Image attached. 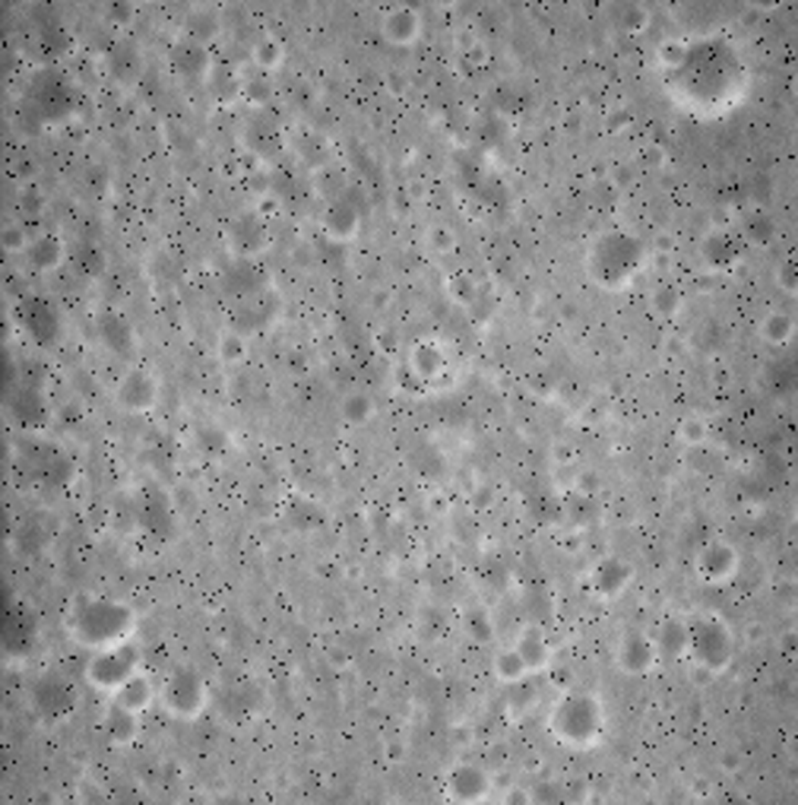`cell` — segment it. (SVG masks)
<instances>
[{
	"label": "cell",
	"instance_id": "29",
	"mask_svg": "<svg viewBox=\"0 0 798 805\" xmlns=\"http://www.w3.org/2000/svg\"><path fill=\"white\" fill-rule=\"evenodd\" d=\"M514 650L519 654V660L526 663L529 676H539L548 666L555 663V644L548 640V635L542 631L539 625H526L519 628L517 638H514Z\"/></svg>",
	"mask_w": 798,
	"mask_h": 805
},
{
	"label": "cell",
	"instance_id": "38",
	"mask_svg": "<svg viewBox=\"0 0 798 805\" xmlns=\"http://www.w3.org/2000/svg\"><path fill=\"white\" fill-rule=\"evenodd\" d=\"M757 336L770 346V349H786L792 339H796V317L789 311L770 309L760 324H757Z\"/></svg>",
	"mask_w": 798,
	"mask_h": 805
},
{
	"label": "cell",
	"instance_id": "20",
	"mask_svg": "<svg viewBox=\"0 0 798 805\" xmlns=\"http://www.w3.org/2000/svg\"><path fill=\"white\" fill-rule=\"evenodd\" d=\"M631 584H634V565L628 558H621V555H602L587 571V590L599 603L621 599Z\"/></svg>",
	"mask_w": 798,
	"mask_h": 805
},
{
	"label": "cell",
	"instance_id": "44",
	"mask_svg": "<svg viewBox=\"0 0 798 805\" xmlns=\"http://www.w3.org/2000/svg\"><path fill=\"white\" fill-rule=\"evenodd\" d=\"M219 358L225 365H241L248 358V336L235 331V327H229V331L219 336Z\"/></svg>",
	"mask_w": 798,
	"mask_h": 805
},
{
	"label": "cell",
	"instance_id": "25",
	"mask_svg": "<svg viewBox=\"0 0 798 805\" xmlns=\"http://www.w3.org/2000/svg\"><path fill=\"white\" fill-rule=\"evenodd\" d=\"M321 229H324V236L329 241L349 244L361 232V207L355 203L349 194L333 197V200L324 203V210H321Z\"/></svg>",
	"mask_w": 798,
	"mask_h": 805
},
{
	"label": "cell",
	"instance_id": "42",
	"mask_svg": "<svg viewBox=\"0 0 798 805\" xmlns=\"http://www.w3.org/2000/svg\"><path fill=\"white\" fill-rule=\"evenodd\" d=\"M339 412H343V422H346V426L361 428V426H368V422L375 419L377 406H375V400L368 397V394L355 390V394H349V397L343 400Z\"/></svg>",
	"mask_w": 798,
	"mask_h": 805
},
{
	"label": "cell",
	"instance_id": "3",
	"mask_svg": "<svg viewBox=\"0 0 798 805\" xmlns=\"http://www.w3.org/2000/svg\"><path fill=\"white\" fill-rule=\"evenodd\" d=\"M545 726H548V735L564 749L589 752V749H596L606 739L609 711H606V704H602V698L596 691L567 688L548 708Z\"/></svg>",
	"mask_w": 798,
	"mask_h": 805
},
{
	"label": "cell",
	"instance_id": "23",
	"mask_svg": "<svg viewBox=\"0 0 798 805\" xmlns=\"http://www.w3.org/2000/svg\"><path fill=\"white\" fill-rule=\"evenodd\" d=\"M168 67L178 80H188V83H207L210 80L212 67H216V58H212V48L197 45L190 39H175L168 48Z\"/></svg>",
	"mask_w": 798,
	"mask_h": 805
},
{
	"label": "cell",
	"instance_id": "16",
	"mask_svg": "<svg viewBox=\"0 0 798 805\" xmlns=\"http://www.w3.org/2000/svg\"><path fill=\"white\" fill-rule=\"evenodd\" d=\"M20 327H23L32 346L51 349L61 339L64 321H61V311H57V305L51 299H45V295H25L20 302Z\"/></svg>",
	"mask_w": 798,
	"mask_h": 805
},
{
	"label": "cell",
	"instance_id": "40",
	"mask_svg": "<svg viewBox=\"0 0 798 805\" xmlns=\"http://www.w3.org/2000/svg\"><path fill=\"white\" fill-rule=\"evenodd\" d=\"M492 676L504 688L517 686V682H523V679H529V669H526V663L519 660V654L514 650V644H511V647H501V650L494 654Z\"/></svg>",
	"mask_w": 798,
	"mask_h": 805
},
{
	"label": "cell",
	"instance_id": "53",
	"mask_svg": "<svg viewBox=\"0 0 798 805\" xmlns=\"http://www.w3.org/2000/svg\"><path fill=\"white\" fill-rule=\"evenodd\" d=\"M501 803H533V790H523V786H511L507 793H501Z\"/></svg>",
	"mask_w": 798,
	"mask_h": 805
},
{
	"label": "cell",
	"instance_id": "7",
	"mask_svg": "<svg viewBox=\"0 0 798 805\" xmlns=\"http://www.w3.org/2000/svg\"><path fill=\"white\" fill-rule=\"evenodd\" d=\"M210 704L212 688L197 666L178 663L165 672V679L159 682V708L168 717L190 723L210 711Z\"/></svg>",
	"mask_w": 798,
	"mask_h": 805
},
{
	"label": "cell",
	"instance_id": "10",
	"mask_svg": "<svg viewBox=\"0 0 798 805\" xmlns=\"http://www.w3.org/2000/svg\"><path fill=\"white\" fill-rule=\"evenodd\" d=\"M25 704H29V711L32 717L39 720V723H45V726H61V723H67L76 711V704H80V694H76V686H73L71 679H64V676H57V672H45V676H39L29 691H25Z\"/></svg>",
	"mask_w": 798,
	"mask_h": 805
},
{
	"label": "cell",
	"instance_id": "22",
	"mask_svg": "<svg viewBox=\"0 0 798 805\" xmlns=\"http://www.w3.org/2000/svg\"><path fill=\"white\" fill-rule=\"evenodd\" d=\"M137 523H140L146 536H153L159 543L175 536V523H178L175 521V508H171V501H168L162 489L146 485L137 495Z\"/></svg>",
	"mask_w": 798,
	"mask_h": 805
},
{
	"label": "cell",
	"instance_id": "37",
	"mask_svg": "<svg viewBox=\"0 0 798 805\" xmlns=\"http://www.w3.org/2000/svg\"><path fill=\"white\" fill-rule=\"evenodd\" d=\"M105 71L112 80H118V83H134L143 71V58L137 48L130 45V42H115V45L105 51Z\"/></svg>",
	"mask_w": 798,
	"mask_h": 805
},
{
	"label": "cell",
	"instance_id": "26",
	"mask_svg": "<svg viewBox=\"0 0 798 805\" xmlns=\"http://www.w3.org/2000/svg\"><path fill=\"white\" fill-rule=\"evenodd\" d=\"M95 333H98V343L118 358H134L137 356V331L134 324L127 321V314L108 309L98 314L95 321Z\"/></svg>",
	"mask_w": 798,
	"mask_h": 805
},
{
	"label": "cell",
	"instance_id": "50",
	"mask_svg": "<svg viewBox=\"0 0 798 805\" xmlns=\"http://www.w3.org/2000/svg\"><path fill=\"white\" fill-rule=\"evenodd\" d=\"M466 631H470L475 640H492L494 628L489 613H485V609H472L470 616H466Z\"/></svg>",
	"mask_w": 798,
	"mask_h": 805
},
{
	"label": "cell",
	"instance_id": "28",
	"mask_svg": "<svg viewBox=\"0 0 798 805\" xmlns=\"http://www.w3.org/2000/svg\"><path fill=\"white\" fill-rule=\"evenodd\" d=\"M23 258L32 273H54L64 266V261H71V248L57 232H35L29 238Z\"/></svg>",
	"mask_w": 798,
	"mask_h": 805
},
{
	"label": "cell",
	"instance_id": "13",
	"mask_svg": "<svg viewBox=\"0 0 798 805\" xmlns=\"http://www.w3.org/2000/svg\"><path fill=\"white\" fill-rule=\"evenodd\" d=\"M42 640V628H39V618L35 613L25 606V603H13L3 616V635H0V647H3V657L10 663H20L29 660L35 654Z\"/></svg>",
	"mask_w": 798,
	"mask_h": 805
},
{
	"label": "cell",
	"instance_id": "48",
	"mask_svg": "<svg viewBox=\"0 0 798 805\" xmlns=\"http://www.w3.org/2000/svg\"><path fill=\"white\" fill-rule=\"evenodd\" d=\"M197 445L203 453H210V457H222L225 450H229V438H225V431L222 428H200L197 431Z\"/></svg>",
	"mask_w": 798,
	"mask_h": 805
},
{
	"label": "cell",
	"instance_id": "14",
	"mask_svg": "<svg viewBox=\"0 0 798 805\" xmlns=\"http://www.w3.org/2000/svg\"><path fill=\"white\" fill-rule=\"evenodd\" d=\"M444 796L450 803L472 805L485 803L494 796V777L489 767L475 761H456L450 764L444 774Z\"/></svg>",
	"mask_w": 798,
	"mask_h": 805
},
{
	"label": "cell",
	"instance_id": "34",
	"mask_svg": "<svg viewBox=\"0 0 798 805\" xmlns=\"http://www.w3.org/2000/svg\"><path fill=\"white\" fill-rule=\"evenodd\" d=\"M219 713L232 723H248L260 711V694L254 686H229L222 694L212 698Z\"/></svg>",
	"mask_w": 798,
	"mask_h": 805
},
{
	"label": "cell",
	"instance_id": "31",
	"mask_svg": "<svg viewBox=\"0 0 798 805\" xmlns=\"http://www.w3.org/2000/svg\"><path fill=\"white\" fill-rule=\"evenodd\" d=\"M140 713L120 708L118 701H108L102 711V733L115 749H127L140 739Z\"/></svg>",
	"mask_w": 798,
	"mask_h": 805
},
{
	"label": "cell",
	"instance_id": "52",
	"mask_svg": "<svg viewBox=\"0 0 798 805\" xmlns=\"http://www.w3.org/2000/svg\"><path fill=\"white\" fill-rule=\"evenodd\" d=\"M102 17L105 20H134L137 10L130 3H108V7H102Z\"/></svg>",
	"mask_w": 798,
	"mask_h": 805
},
{
	"label": "cell",
	"instance_id": "51",
	"mask_svg": "<svg viewBox=\"0 0 798 805\" xmlns=\"http://www.w3.org/2000/svg\"><path fill=\"white\" fill-rule=\"evenodd\" d=\"M453 244H456V238H453V232H450L447 226L431 229V248H434L438 254H450V251H453Z\"/></svg>",
	"mask_w": 798,
	"mask_h": 805
},
{
	"label": "cell",
	"instance_id": "30",
	"mask_svg": "<svg viewBox=\"0 0 798 805\" xmlns=\"http://www.w3.org/2000/svg\"><path fill=\"white\" fill-rule=\"evenodd\" d=\"M225 289L235 302H244V299H254L260 292H266L270 276H266L260 261H232V266L225 270Z\"/></svg>",
	"mask_w": 798,
	"mask_h": 805
},
{
	"label": "cell",
	"instance_id": "19",
	"mask_svg": "<svg viewBox=\"0 0 798 805\" xmlns=\"http://www.w3.org/2000/svg\"><path fill=\"white\" fill-rule=\"evenodd\" d=\"M241 143L244 149L258 159V163H276L282 153L288 149V130L282 127L273 115H266L263 108L254 112L244 130H241Z\"/></svg>",
	"mask_w": 798,
	"mask_h": 805
},
{
	"label": "cell",
	"instance_id": "41",
	"mask_svg": "<svg viewBox=\"0 0 798 805\" xmlns=\"http://www.w3.org/2000/svg\"><path fill=\"white\" fill-rule=\"evenodd\" d=\"M71 263L83 280H98L105 273V266H108L105 251L98 244H93V241H80L71 251Z\"/></svg>",
	"mask_w": 798,
	"mask_h": 805
},
{
	"label": "cell",
	"instance_id": "5",
	"mask_svg": "<svg viewBox=\"0 0 798 805\" xmlns=\"http://www.w3.org/2000/svg\"><path fill=\"white\" fill-rule=\"evenodd\" d=\"M684 660L704 676H723L735 660V635L726 618L716 613H697L687 618V650Z\"/></svg>",
	"mask_w": 798,
	"mask_h": 805
},
{
	"label": "cell",
	"instance_id": "47",
	"mask_svg": "<svg viewBox=\"0 0 798 805\" xmlns=\"http://www.w3.org/2000/svg\"><path fill=\"white\" fill-rule=\"evenodd\" d=\"M706 435H710V426H706L701 416H687V419H681L679 438L687 445V448H701L706 441Z\"/></svg>",
	"mask_w": 798,
	"mask_h": 805
},
{
	"label": "cell",
	"instance_id": "21",
	"mask_svg": "<svg viewBox=\"0 0 798 805\" xmlns=\"http://www.w3.org/2000/svg\"><path fill=\"white\" fill-rule=\"evenodd\" d=\"M10 419L13 426L23 428L29 435H42L51 428L54 422V409H51V400H48L45 387H32V384H20L13 394H10Z\"/></svg>",
	"mask_w": 798,
	"mask_h": 805
},
{
	"label": "cell",
	"instance_id": "39",
	"mask_svg": "<svg viewBox=\"0 0 798 805\" xmlns=\"http://www.w3.org/2000/svg\"><path fill=\"white\" fill-rule=\"evenodd\" d=\"M251 64H254V71L263 73V76L280 73L282 64H285V45H282L280 35H273V32L258 35L254 45H251Z\"/></svg>",
	"mask_w": 798,
	"mask_h": 805
},
{
	"label": "cell",
	"instance_id": "18",
	"mask_svg": "<svg viewBox=\"0 0 798 805\" xmlns=\"http://www.w3.org/2000/svg\"><path fill=\"white\" fill-rule=\"evenodd\" d=\"M225 248L232 254V261H260L263 251L270 248V226L266 219L254 210L238 213L229 229H225Z\"/></svg>",
	"mask_w": 798,
	"mask_h": 805
},
{
	"label": "cell",
	"instance_id": "6",
	"mask_svg": "<svg viewBox=\"0 0 798 805\" xmlns=\"http://www.w3.org/2000/svg\"><path fill=\"white\" fill-rule=\"evenodd\" d=\"M453 378V356L441 339L422 336L409 346L399 368V387L422 397L431 390H441Z\"/></svg>",
	"mask_w": 798,
	"mask_h": 805
},
{
	"label": "cell",
	"instance_id": "11",
	"mask_svg": "<svg viewBox=\"0 0 798 805\" xmlns=\"http://www.w3.org/2000/svg\"><path fill=\"white\" fill-rule=\"evenodd\" d=\"M745 258H748V241L742 238L738 226H716L697 244V261L713 276L735 273L745 263Z\"/></svg>",
	"mask_w": 798,
	"mask_h": 805
},
{
	"label": "cell",
	"instance_id": "27",
	"mask_svg": "<svg viewBox=\"0 0 798 805\" xmlns=\"http://www.w3.org/2000/svg\"><path fill=\"white\" fill-rule=\"evenodd\" d=\"M67 48H71V35L54 17H45L29 29V51L35 54V61L42 67H54L67 54Z\"/></svg>",
	"mask_w": 798,
	"mask_h": 805
},
{
	"label": "cell",
	"instance_id": "43",
	"mask_svg": "<svg viewBox=\"0 0 798 805\" xmlns=\"http://www.w3.org/2000/svg\"><path fill=\"white\" fill-rule=\"evenodd\" d=\"M650 305L659 317H675L684 305V292L675 283H659L650 295Z\"/></svg>",
	"mask_w": 798,
	"mask_h": 805
},
{
	"label": "cell",
	"instance_id": "9",
	"mask_svg": "<svg viewBox=\"0 0 798 805\" xmlns=\"http://www.w3.org/2000/svg\"><path fill=\"white\" fill-rule=\"evenodd\" d=\"M143 669V650L137 640H120V644H112V647H102V650H93L90 660H86V669H83V679L86 686L112 698L127 679H134L137 672Z\"/></svg>",
	"mask_w": 798,
	"mask_h": 805
},
{
	"label": "cell",
	"instance_id": "4",
	"mask_svg": "<svg viewBox=\"0 0 798 805\" xmlns=\"http://www.w3.org/2000/svg\"><path fill=\"white\" fill-rule=\"evenodd\" d=\"M67 635H71L73 644H80L83 650L93 654V650L134 638L137 635V613L124 599L90 593V596H80L71 606Z\"/></svg>",
	"mask_w": 798,
	"mask_h": 805
},
{
	"label": "cell",
	"instance_id": "33",
	"mask_svg": "<svg viewBox=\"0 0 798 805\" xmlns=\"http://www.w3.org/2000/svg\"><path fill=\"white\" fill-rule=\"evenodd\" d=\"M108 701H118L120 708H127V711L140 713L143 717L153 704H159V682H153V676L140 669V672H137L134 679H127Z\"/></svg>",
	"mask_w": 798,
	"mask_h": 805
},
{
	"label": "cell",
	"instance_id": "17",
	"mask_svg": "<svg viewBox=\"0 0 798 805\" xmlns=\"http://www.w3.org/2000/svg\"><path fill=\"white\" fill-rule=\"evenodd\" d=\"M738 571H742V555L726 540H710L694 555V574L706 587H726L738 577Z\"/></svg>",
	"mask_w": 798,
	"mask_h": 805
},
{
	"label": "cell",
	"instance_id": "2",
	"mask_svg": "<svg viewBox=\"0 0 798 805\" xmlns=\"http://www.w3.org/2000/svg\"><path fill=\"white\" fill-rule=\"evenodd\" d=\"M650 263L647 241L631 229H602L584 254L587 280L602 292H624L643 276Z\"/></svg>",
	"mask_w": 798,
	"mask_h": 805
},
{
	"label": "cell",
	"instance_id": "8",
	"mask_svg": "<svg viewBox=\"0 0 798 805\" xmlns=\"http://www.w3.org/2000/svg\"><path fill=\"white\" fill-rule=\"evenodd\" d=\"M25 112L39 124H64L76 112V90L67 73L57 67H39L25 86Z\"/></svg>",
	"mask_w": 798,
	"mask_h": 805
},
{
	"label": "cell",
	"instance_id": "32",
	"mask_svg": "<svg viewBox=\"0 0 798 805\" xmlns=\"http://www.w3.org/2000/svg\"><path fill=\"white\" fill-rule=\"evenodd\" d=\"M288 153H295V159L314 175L321 168L333 166V156H329V143L324 134L311 130V127H302L295 134H288Z\"/></svg>",
	"mask_w": 798,
	"mask_h": 805
},
{
	"label": "cell",
	"instance_id": "24",
	"mask_svg": "<svg viewBox=\"0 0 798 805\" xmlns=\"http://www.w3.org/2000/svg\"><path fill=\"white\" fill-rule=\"evenodd\" d=\"M424 32V17L419 7L409 3H393L380 13V35L393 48H412Z\"/></svg>",
	"mask_w": 798,
	"mask_h": 805
},
{
	"label": "cell",
	"instance_id": "15",
	"mask_svg": "<svg viewBox=\"0 0 798 805\" xmlns=\"http://www.w3.org/2000/svg\"><path fill=\"white\" fill-rule=\"evenodd\" d=\"M611 657H615V669L624 672V676H631V679H643V676H650L662 663L659 660L657 640H653L650 631H643V628L621 631V638L615 640V654Z\"/></svg>",
	"mask_w": 798,
	"mask_h": 805
},
{
	"label": "cell",
	"instance_id": "1",
	"mask_svg": "<svg viewBox=\"0 0 798 805\" xmlns=\"http://www.w3.org/2000/svg\"><path fill=\"white\" fill-rule=\"evenodd\" d=\"M659 73L681 112L706 121L735 112L752 90V67L742 48L723 32L681 39L679 58Z\"/></svg>",
	"mask_w": 798,
	"mask_h": 805
},
{
	"label": "cell",
	"instance_id": "36",
	"mask_svg": "<svg viewBox=\"0 0 798 805\" xmlns=\"http://www.w3.org/2000/svg\"><path fill=\"white\" fill-rule=\"evenodd\" d=\"M653 640H657L659 660H684V650H687V618H662L659 628L653 631Z\"/></svg>",
	"mask_w": 798,
	"mask_h": 805
},
{
	"label": "cell",
	"instance_id": "45",
	"mask_svg": "<svg viewBox=\"0 0 798 805\" xmlns=\"http://www.w3.org/2000/svg\"><path fill=\"white\" fill-rule=\"evenodd\" d=\"M774 283H776V289L786 295V299H796L798 295V263L792 254H786L783 261L776 263Z\"/></svg>",
	"mask_w": 798,
	"mask_h": 805
},
{
	"label": "cell",
	"instance_id": "49",
	"mask_svg": "<svg viewBox=\"0 0 798 805\" xmlns=\"http://www.w3.org/2000/svg\"><path fill=\"white\" fill-rule=\"evenodd\" d=\"M29 232H25V226H17V222H10L7 229H3V236H0V241H3V251L7 254H23L25 248H29Z\"/></svg>",
	"mask_w": 798,
	"mask_h": 805
},
{
	"label": "cell",
	"instance_id": "35",
	"mask_svg": "<svg viewBox=\"0 0 798 805\" xmlns=\"http://www.w3.org/2000/svg\"><path fill=\"white\" fill-rule=\"evenodd\" d=\"M178 35L197 42V45L212 48V42L222 35V17H219V10L216 7H190L188 13H185V20H181V32Z\"/></svg>",
	"mask_w": 798,
	"mask_h": 805
},
{
	"label": "cell",
	"instance_id": "12",
	"mask_svg": "<svg viewBox=\"0 0 798 805\" xmlns=\"http://www.w3.org/2000/svg\"><path fill=\"white\" fill-rule=\"evenodd\" d=\"M159 394H162L159 378L149 368L134 365L118 378L115 390H112V400L127 416H146V412H153L159 406Z\"/></svg>",
	"mask_w": 798,
	"mask_h": 805
},
{
	"label": "cell",
	"instance_id": "46",
	"mask_svg": "<svg viewBox=\"0 0 798 805\" xmlns=\"http://www.w3.org/2000/svg\"><path fill=\"white\" fill-rule=\"evenodd\" d=\"M447 292H450V299L460 302L463 309L475 305V299H479V285H475V280L466 276V273H453V276L447 280Z\"/></svg>",
	"mask_w": 798,
	"mask_h": 805
}]
</instances>
